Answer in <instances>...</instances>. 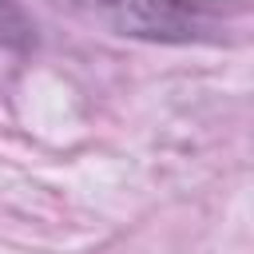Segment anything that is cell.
<instances>
[{"label": "cell", "instance_id": "6da1fadb", "mask_svg": "<svg viewBox=\"0 0 254 254\" xmlns=\"http://www.w3.org/2000/svg\"><path fill=\"white\" fill-rule=\"evenodd\" d=\"M91 4L123 36L202 40V36L218 32V16L206 0H91Z\"/></svg>", "mask_w": 254, "mask_h": 254}]
</instances>
